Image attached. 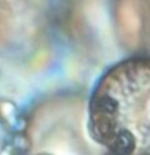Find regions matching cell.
<instances>
[{"instance_id": "1", "label": "cell", "mask_w": 150, "mask_h": 155, "mask_svg": "<svg viewBox=\"0 0 150 155\" xmlns=\"http://www.w3.org/2000/svg\"><path fill=\"white\" fill-rule=\"evenodd\" d=\"M88 131L115 155H150V58L107 68L88 101Z\"/></svg>"}]
</instances>
